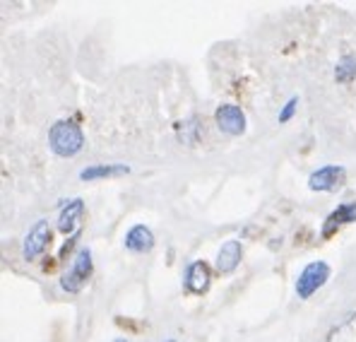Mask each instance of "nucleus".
Wrapping results in <instances>:
<instances>
[{"instance_id": "1", "label": "nucleus", "mask_w": 356, "mask_h": 342, "mask_svg": "<svg viewBox=\"0 0 356 342\" xmlns=\"http://www.w3.org/2000/svg\"><path fill=\"white\" fill-rule=\"evenodd\" d=\"M49 145L58 157H75L85 145V135L72 121H56L49 130Z\"/></svg>"}, {"instance_id": "2", "label": "nucleus", "mask_w": 356, "mask_h": 342, "mask_svg": "<svg viewBox=\"0 0 356 342\" xmlns=\"http://www.w3.org/2000/svg\"><path fill=\"white\" fill-rule=\"evenodd\" d=\"M92 270H94L92 251H89V249H80L75 254V258H72L67 272L60 277V287L65 289V292H70V294H77L89 282V277H92Z\"/></svg>"}, {"instance_id": "3", "label": "nucleus", "mask_w": 356, "mask_h": 342, "mask_svg": "<svg viewBox=\"0 0 356 342\" xmlns=\"http://www.w3.org/2000/svg\"><path fill=\"white\" fill-rule=\"evenodd\" d=\"M327 280H330V265H327V263H323V261L308 263V265L301 270V275H298V280H296L298 299H311L313 294L325 285Z\"/></svg>"}, {"instance_id": "4", "label": "nucleus", "mask_w": 356, "mask_h": 342, "mask_svg": "<svg viewBox=\"0 0 356 342\" xmlns=\"http://www.w3.org/2000/svg\"><path fill=\"white\" fill-rule=\"evenodd\" d=\"M51 241V227L46 219H39V222L34 224L27 236H24V244H22V256L24 261H36L41 254L46 251V246H49Z\"/></svg>"}, {"instance_id": "5", "label": "nucleus", "mask_w": 356, "mask_h": 342, "mask_svg": "<svg viewBox=\"0 0 356 342\" xmlns=\"http://www.w3.org/2000/svg\"><path fill=\"white\" fill-rule=\"evenodd\" d=\"M344 176H347V171L337 164L321 166V169L308 176V188H311V191H323V193L334 191V188H339L344 183Z\"/></svg>"}, {"instance_id": "6", "label": "nucleus", "mask_w": 356, "mask_h": 342, "mask_svg": "<svg viewBox=\"0 0 356 342\" xmlns=\"http://www.w3.org/2000/svg\"><path fill=\"white\" fill-rule=\"evenodd\" d=\"M214 118H217L219 130L227 135H241L245 130V114L241 111L236 104H224V107H219Z\"/></svg>"}, {"instance_id": "7", "label": "nucleus", "mask_w": 356, "mask_h": 342, "mask_svg": "<svg viewBox=\"0 0 356 342\" xmlns=\"http://www.w3.org/2000/svg\"><path fill=\"white\" fill-rule=\"evenodd\" d=\"M125 249L130 254H147V251H152L154 249V234H152V229L145 227V224H135L125 234Z\"/></svg>"}, {"instance_id": "8", "label": "nucleus", "mask_w": 356, "mask_h": 342, "mask_svg": "<svg viewBox=\"0 0 356 342\" xmlns=\"http://www.w3.org/2000/svg\"><path fill=\"white\" fill-rule=\"evenodd\" d=\"M241 258H243V249H241V241L232 239L227 241V244L219 249L217 254V270L222 272V275H229V272H234L238 267Z\"/></svg>"}, {"instance_id": "9", "label": "nucleus", "mask_w": 356, "mask_h": 342, "mask_svg": "<svg viewBox=\"0 0 356 342\" xmlns=\"http://www.w3.org/2000/svg\"><path fill=\"white\" fill-rule=\"evenodd\" d=\"M186 287H188V292H193V294L207 292V287H209V267H207V263L195 261V263H191V265H188Z\"/></svg>"}, {"instance_id": "10", "label": "nucleus", "mask_w": 356, "mask_h": 342, "mask_svg": "<svg viewBox=\"0 0 356 342\" xmlns=\"http://www.w3.org/2000/svg\"><path fill=\"white\" fill-rule=\"evenodd\" d=\"M82 212H85V203H82L80 198L63 203L60 217H58V229L63 231V234H70V231L77 229V222H80Z\"/></svg>"}, {"instance_id": "11", "label": "nucleus", "mask_w": 356, "mask_h": 342, "mask_svg": "<svg viewBox=\"0 0 356 342\" xmlns=\"http://www.w3.org/2000/svg\"><path fill=\"white\" fill-rule=\"evenodd\" d=\"M356 222V203H342L334 212H330V217L325 219V227H323V234L332 236L334 229H339L342 224Z\"/></svg>"}, {"instance_id": "12", "label": "nucleus", "mask_w": 356, "mask_h": 342, "mask_svg": "<svg viewBox=\"0 0 356 342\" xmlns=\"http://www.w3.org/2000/svg\"><path fill=\"white\" fill-rule=\"evenodd\" d=\"M128 171H130V166H125V164H92L80 171V178L82 181H97V178L123 176V173H128Z\"/></svg>"}, {"instance_id": "13", "label": "nucleus", "mask_w": 356, "mask_h": 342, "mask_svg": "<svg viewBox=\"0 0 356 342\" xmlns=\"http://www.w3.org/2000/svg\"><path fill=\"white\" fill-rule=\"evenodd\" d=\"M327 342H356V313L347 316V318L330 333Z\"/></svg>"}, {"instance_id": "14", "label": "nucleus", "mask_w": 356, "mask_h": 342, "mask_svg": "<svg viewBox=\"0 0 356 342\" xmlns=\"http://www.w3.org/2000/svg\"><path fill=\"white\" fill-rule=\"evenodd\" d=\"M334 80L342 82V85L356 80V58L354 56H344L342 61L337 63V68H334Z\"/></svg>"}, {"instance_id": "15", "label": "nucleus", "mask_w": 356, "mask_h": 342, "mask_svg": "<svg viewBox=\"0 0 356 342\" xmlns=\"http://www.w3.org/2000/svg\"><path fill=\"white\" fill-rule=\"evenodd\" d=\"M296 104H298L296 97H291L289 102L284 104V109L280 111V123H286V121H291V116H294V111H296Z\"/></svg>"}, {"instance_id": "16", "label": "nucleus", "mask_w": 356, "mask_h": 342, "mask_svg": "<svg viewBox=\"0 0 356 342\" xmlns=\"http://www.w3.org/2000/svg\"><path fill=\"white\" fill-rule=\"evenodd\" d=\"M113 342H130V340H125V338H116V340H113Z\"/></svg>"}, {"instance_id": "17", "label": "nucleus", "mask_w": 356, "mask_h": 342, "mask_svg": "<svg viewBox=\"0 0 356 342\" xmlns=\"http://www.w3.org/2000/svg\"><path fill=\"white\" fill-rule=\"evenodd\" d=\"M166 342H176V340H166Z\"/></svg>"}]
</instances>
